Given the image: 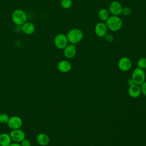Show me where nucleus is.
<instances>
[{
	"label": "nucleus",
	"mask_w": 146,
	"mask_h": 146,
	"mask_svg": "<svg viewBox=\"0 0 146 146\" xmlns=\"http://www.w3.org/2000/svg\"><path fill=\"white\" fill-rule=\"evenodd\" d=\"M68 43L76 44L82 40L84 37L83 32L79 29L73 28L70 30L66 35Z\"/></svg>",
	"instance_id": "nucleus-1"
},
{
	"label": "nucleus",
	"mask_w": 146,
	"mask_h": 146,
	"mask_svg": "<svg viewBox=\"0 0 146 146\" xmlns=\"http://www.w3.org/2000/svg\"><path fill=\"white\" fill-rule=\"evenodd\" d=\"M23 124L22 119L18 116H12L9 117L7 123L8 127L11 129H19Z\"/></svg>",
	"instance_id": "nucleus-9"
},
{
	"label": "nucleus",
	"mask_w": 146,
	"mask_h": 146,
	"mask_svg": "<svg viewBox=\"0 0 146 146\" xmlns=\"http://www.w3.org/2000/svg\"><path fill=\"white\" fill-rule=\"evenodd\" d=\"M76 54V48L75 44L70 43L63 49V55L68 59L73 58Z\"/></svg>",
	"instance_id": "nucleus-11"
},
{
	"label": "nucleus",
	"mask_w": 146,
	"mask_h": 146,
	"mask_svg": "<svg viewBox=\"0 0 146 146\" xmlns=\"http://www.w3.org/2000/svg\"><path fill=\"white\" fill-rule=\"evenodd\" d=\"M108 28L104 22H100L96 24L94 27L95 34L99 38L104 37L107 34Z\"/></svg>",
	"instance_id": "nucleus-8"
},
{
	"label": "nucleus",
	"mask_w": 146,
	"mask_h": 146,
	"mask_svg": "<svg viewBox=\"0 0 146 146\" xmlns=\"http://www.w3.org/2000/svg\"><path fill=\"white\" fill-rule=\"evenodd\" d=\"M98 16L100 21L105 22L110 16V13L108 9L103 8L99 10L98 13Z\"/></svg>",
	"instance_id": "nucleus-17"
},
{
	"label": "nucleus",
	"mask_w": 146,
	"mask_h": 146,
	"mask_svg": "<svg viewBox=\"0 0 146 146\" xmlns=\"http://www.w3.org/2000/svg\"><path fill=\"white\" fill-rule=\"evenodd\" d=\"M140 87L141 90V93L146 96V81H144L142 84H141L140 85Z\"/></svg>",
	"instance_id": "nucleus-23"
},
{
	"label": "nucleus",
	"mask_w": 146,
	"mask_h": 146,
	"mask_svg": "<svg viewBox=\"0 0 146 146\" xmlns=\"http://www.w3.org/2000/svg\"><path fill=\"white\" fill-rule=\"evenodd\" d=\"M122 10L123 6L121 4L117 1H112L108 6V11L112 15L119 16L121 15Z\"/></svg>",
	"instance_id": "nucleus-6"
},
{
	"label": "nucleus",
	"mask_w": 146,
	"mask_h": 146,
	"mask_svg": "<svg viewBox=\"0 0 146 146\" xmlns=\"http://www.w3.org/2000/svg\"><path fill=\"white\" fill-rule=\"evenodd\" d=\"M132 79H133L135 84L140 86L145 80V71L140 68H136L132 72Z\"/></svg>",
	"instance_id": "nucleus-4"
},
{
	"label": "nucleus",
	"mask_w": 146,
	"mask_h": 146,
	"mask_svg": "<svg viewBox=\"0 0 146 146\" xmlns=\"http://www.w3.org/2000/svg\"><path fill=\"white\" fill-rule=\"evenodd\" d=\"M127 84H128V85L129 86H132V85L134 84L135 83H134L133 79H132V78H131V79H128V80H127Z\"/></svg>",
	"instance_id": "nucleus-25"
},
{
	"label": "nucleus",
	"mask_w": 146,
	"mask_h": 146,
	"mask_svg": "<svg viewBox=\"0 0 146 146\" xmlns=\"http://www.w3.org/2000/svg\"><path fill=\"white\" fill-rule=\"evenodd\" d=\"M13 22L17 26H21L27 21V15L25 11L18 9L15 10L11 15Z\"/></svg>",
	"instance_id": "nucleus-3"
},
{
	"label": "nucleus",
	"mask_w": 146,
	"mask_h": 146,
	"mask_svg": "<svg viewBox=\"0 0 146 146\" xmlns=\"http://www.w3.org/2000/svg\"><path fill=\"white\" fill-rule=\"evenodd\" d=\"M54 42L55 47L59 50H63L68 44L66 35L62 33H59L55 36Z\"/></svg>",
	"instance_id": "nucleus-5"
},
{
	"label": "nucleus",
	"mask_w": 146,
	"mask_h": 146,
	"mask_svg": "<svg viewBox=\"0 0 146 146\" xmlns=\"http://www.w3.org/2000/svg\"><path fill=\"white\" fill-rule=\"evenodd\" d=\"M9 116L7 114L2 112L0 113V123L7 124L9 119Z\"/></svg>",
	"instance_id": "nucleus-20"
},
{
	"label": "nucleus",
	"mask_w": 146,
	"mask_h": 146,
	"mask_svg": "<svg viewBox=\"0 0 146 146\" xmlns=\"http://www.w3.org/2000/svg\"><path fill=\"white\" fill-rule=\"evenodd\" d=\"M105 40L107 42H109V43H111V42H113V40H114V37L111 34H106V35L104 36Z\"/></svg>",
	"instance_id": "nucleus-22"
},
{
	"label": "nucleus",
	"mask_w": 146,
	"mask_h": 146,
	"mask_svg": "<svg viewBox=\"0 0 146 146\" xmlns=\"http://www.w3.org/2000/svg\"><path fill=\"white\" fill-rule=\"evenodd\" d=\"M60 6L64 9H70L72 5V0H60Z\"/></svg>",
	"instance_id": "nucleus-18"
},
{
	"label": "nucleus",
	"mask_w": 146,
	"mask_h": 146,
	"mask_svg": "<svg viewBox=\"0 0 146 146\" xmlns=\"http://www.w3.org/2000/svg\"><path fill=\"white\" fill-rule=\"evenodd\" d=\"M21 31L26 35H31L34 33L35 31V25L30 22H26L21 26Z\"/></svg>",
	"instance_id": "nucleus-12"
},
{
	"label": "nucleus",
	"mask_w": 146,
	"mask_h": 146,
	"mask_svg": "<svg viewBox=\"0 0 146 146\" xmlns=\"http://www.w3.org/2000/svg\"><path fill=\"white\" fill-rule=\"evenodd\" d=\"M137 67L140 68L143 70L146 68V58L142 57L140 58L137 62Z\"/></svg>",
	"instance_id": "nucleus-19"
},
{
	"label": "nucleus",
	"mask_w": 146,
	"mask_h": 146,
	"mask_svg": "<svg viewBox=\"0 0 146 146\" xmlns=\"http://www.w3.org/2000/svg\"><path fill=\"white\" fill-rule=\"evenodd\" d=\"M132 63L130 58L124 56L121 58L118 61L117 66L122 71H127L131 69Z\"/></svg>",
	"instance_id": "nucleus-10"
},
{
	"label": "nucleus",
	"mask_w": 146,
	"mask_h": 146,
	"mask_svg": "<svg viewBox=\"0 0 146 146\" xmlns=\"http://www.w3.org/2000/svg\"><path fill=\"white\" fill-rule=\"evenodd\" d=\"M72 66L70 62L66 60H62L58 62L57 68L58 70L62 73H67L71 69Z\"/></svg>",
	"instance_id": "nucleus-13"
},
{
	"label": "nucleus",
	"mask_w": 146,
	"mask_h": 146,
	"mask_svg": "<svg viewBox=\"0 0 146 146\" xmlns=\"http://www.w3.org/2000/svg\"><path fill=\"white\" fill-rule=\"evenodd\" d=\"M108 29L112 31H117L120 30L123 26V21L119 16L111 15L105 22Z\"/></svg>",
	"instance_id": "nucleus-2"
},
{
	"label": "nucleus",
	"mask_w": 146,
	"mask_h": 146,
	"mask_svg": "<svg viewBox=\"0 0 146 146\" xmlns=\"http://www.w3.org/2000/svg\"><path fill=\"white\" fill-rule=\"evenodd\" d=\"M9 146H21V145L18 143H11V144Z\"/></svg>",
	"instance_id": "nucleus-26"
},
{
	"label": "nucleus",
	"mask_w": 146,
	"mask_h": 146,
	"mask_svg": "<svg viewBox=\"0 0 146 146\" xmlns=\"http://www.w3.org/2000/svg\"><path fill=\"white\" fill-rule=\"evenodd\" d=\"M11 139L9 133H2L0 134L1 146H9L11 144Z\"/></svg>",
	"instance_id": "nucleus-16"
},
{
	"label": "nucleus",
	"mask_w": 146,
	"mask_h": 146,
	"mask_svg": "<svg viewBox=\"0 0 146 146\" xmlns=\"http://www.w3.org/2000/svg\"><path fill=\"white\" fill-rule=\"evenodd\" d=\"M128 95L132 98H136L141 94V90L139 85L134 84L132 86H130L128 91Z\"/></svg>",
	"instance_id": "nucleus-14"
},
{
	"label": "nucleus",
	"mask_w": 146,
	"mask_h": 146,
	"mask_svg": "<svg viewBox=\"0 0 146 146\" xmlns=\"http://www.w3.org/2000/svg\"><path fill=\"white\" fill-rule=\"evenodd\" d=\"M20 144L21 146H31V143L30 140L27 139H24L21 143Z\"/></svg>",
	"instance_id": "nucleus-24"
},
{
	"label": "nucleus",
	"mask_w": 146,
	"mask_h": 146,
	"mask_svg": "<svg viewBox=\"0 0 146 146\" xmlns=\"http://www.w3.org/2000/svg\"><path fill=\"white\" fill-rule=\"evenodd\" d=\"M0 146H1V145H0Z\"/></svg>",
	"instance_id": "nucleus-27"
},
{
	"label": "nucleus",
	"mask_w": 146,
	"mask_h": 146,
	"mask_svg": "<svg viewBox=\"0 0 146 146\" xmlns=\"http://www.w3.org/2000/svg\"><path fill=\"white\" fill-rule=\"evenodd\" d=\"M9 134L11 140L14 143H20L24 139H25V133L20 128L12 129Z\"/></svg>",
	"instance_id": "nucleus-7"
},
{
	"label": "nucleus",
	"mask_w": 146,
	"mask_h": 146,
	"mask_svg": "<svg viewBox=\"0 0 146 146\" xmlns=\"http://www.w3.org/2000/svg\"><path fill=\"white\" fill-rule=\"evenodd\" d=\"M132 11L131 7L128 6H125L123 7L121 14H123L124 16H129L132 14Z\"/></svg>",
	"instance_id": "nucleus-21"
},
{
	"label": "nucleus",
	"mask_w": 146,
	"mask_h": 146,
	"mask_svg": "<svg viewBox=\"0 0 146 146\" xmlns=\"http://www.w3.org/2000/svg\"><path fill=\"white\" fill-rule=\"evenodd\" d=\"M36 141L40 146H46L50 142V137L46 133H40L36 136Z\"/></svg>",
	"instance_id": "nucleus-15"
}]
</instances>
